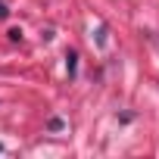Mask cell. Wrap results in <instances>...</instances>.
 <instances>
[{
	"label": "cell",
	"instance_id": "obj_1",
	"mask_svg": "<svg viewBox=\"0 0 159 159\" xmlns=\"http://www.w3.org/2000/svg\"><path fill=\"white\" fill-rule=\"evenodd\" d=\"M66 59H69V75H75V59H78V56H75V53H69Z\"/></svg>",
	"mask_w": 159,
	"mask_h": 159
},
{
	"label": "cell",
	"instance_id": "obj_2",
	"mask_svg": "<svg viewBox=\"0 0 159 159\" xmlns=\"http://www.w3.org/2000/svg\"><path fill=\"white\" fill-rule=\"evenodd\" d=\"M10 16V10H7V3H3V0H0V19H7Z\"/></svg>",
	"mask_w": 159,
	"mask_h": 159
}]
</instances>
